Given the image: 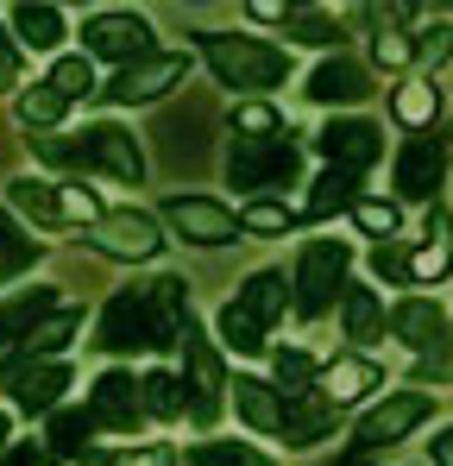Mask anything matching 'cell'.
<instances>
[{
  "instance_id": "5bb4252c",
  "label": "cell",
  "mask_w": 453,
  "mask_h": 466,
  "mask_svg": "<svg viewBox=\"0 0 453 466\" xmlns=\"http://www.w3.org/2000/svg\"><path fill=\"white\" fill-rule=\"evenodd\" d=\"M321 157H327V170H347V177H359V170H372L378 164V127L372 120H327L321 127Z\"/></svg>"
},
{
  "instance_id": "d6986e66",
  "label": "cell",
  "mask_w": 453,
  "mask_h": 466,
  "mask_svg": "<svg viewBox=\"0 0 453 466\" xmlns=\"http://www.w3.org/2000/svg\"><path fill=\"white\" fill-rule=\"evenodd\" d=\"M366 95H372V76L359 64H347V57H327V64L308 70V101H321V107H353Z\"/></svg>"
},
{
  "instance_id": "4fadbf2b",
  "label": "cell",
  "mask_w": 453,
  "mask_h": 466,
  "mask_svg": "<svg viewBox=\"0 0 453 466\" xmlns=\"http://www.w3.org/2000/svg\"><path fill=\"white\" fill-rule=\"evenodd\" d=\"M428 410H435V397H428V390H397V397H384L372 416L359 422V448L372 454V448H390V441H403L416 422H428Z\"/></svg>"
},
{
  "instance_id": "7dc6e473",
  "label": "cell",
  "mask_w": 453,
  "mask_h": 466,
  "mask_svg": "<svg viewBox=\"0 0 453 466\" xmlns=\"http://www.w3.org/2000/svg\"><path fill=\"white\" fill-rule=\"evenodd\" d=\"M0 466H45V454L32 448V441H19V448H6V461Z\"/></svg>"
},
{
  "instance_id": "74e56055",
  "label": "cell",
  "mask_w": 453,
  "mask_h": 466,
  "mask_svg": "<svg viewBox=\"0 0 453 466\" xmlns=\"http://www.w3.org/2000/svg\"><path fill=\"white\" fill-rule=\"evenodd\" d=\"M271 372H277V385L302 390L308 379H315V353H302V347H284V353L271 360Z\"/></svg>"
},
{
  "instance_id": "7402d4cb",
  "label": "cell",
  "mask_w": 453,
  "mask_h": 466,
  "mask_svg": "<svg viewBox=\"0 0 453 466\" xmlns=\"http://www.w3.org/2000/svg\"><path fill=\"white\" fill-rule=\"evenodd\" d=\"M51 309H57V290H51V284H32V290H19L13 303H0V347H6V340H25Z\"/></svg>"
},
{
  "instance_id": "52a82bcc",
  "label": "cell",
  "mask_w": 453,
  "mask_h": 466,
  "mask_svg": "<svg viewBox=\"0 0 453 466\" xmlns=\"http://www.w3.org/2000/svg\"><path fill=\"white\" fill-rule=\"evenodd\" d=\"M13 208H19V215H32L38 228L101 221V208H95V196H88V189H57V183H45V177H19V183H13Z\"/></svg>"
},
{
  "instance_id": "4316f807",
  "label": "cell",
  "mask_w": 453,
  "mask_h": 466,
  "mask_svg": "<svg viewBox=\"0 0 453 466\" xmlns=\"http://www.w3.org/2000/svg\"><path fill=\"white\" fill-rule=\"evenodd\" d=\"M76 334H82V315L76 309H51L32 334H25V366H32V353H64Z\"/></svg>"
},
{
  "instance_id": "e0dca14e",
  "label": "cell",
  "mask_w": 453,
  "mask_h": 466,
  "mask_svg": "<svg viewBox=\"0 0 453 466\" xmlns=\"http://www.w3.org/2000/svg\"><path fill=\"white\" fill-rule=\"evenodd\" d=\"M95 246H101V252H114V258H157L164 233H157L151 215L120 208V215H101V221H95Z\"/></svg>"
},
{
  "instance_id": "9a60e30c",
  "label": "cell",
  "mask_w": 453,
  "mask_h": 466,
  "mask_svg": "<svg viewBox=\"0 0 453 466\" xmlns=\"http://www.w3.org/2000/svg\"><path fill=\"white\" fill-rule=\"evenodd\" d=\"M88 416H95V429H120V435H133L139 416H146V390L133 385L126 372H101L95 390H88Z\"/></svg>"
},
{
  "instance_id": "7c38bea8",
  "label": "cell",
  "mask_w": 453,
  "mask_h": 466,
  "mask_svg": "<svg viewBox=\"0 0 453 466\" xmlns=\"http://www.w3.org/2000/svg\"><path fill=\"white\" fill-rule=\"evenodd\" d=\"M189 76V51H151V57H139V64H126L120 76H114V101H157L164 88H176V82Z\"/></svg>"
},
{
  "instance_id": "ee69618b",
  "label": "cell",
  "mask_w": 453,
  "mask_h": 466,
  "mask_svg": "<svg viewBox=\"0 0 453 466\" xmlns=\"http://www.w3.org/2000/svg\"><path fill=\"white\" fill-rule=\"evenodd\" d=\"M428 466H453V429H441V435L428 441Z\"/></svg>"
},
{
  "instance_id": "681fc988",
  "label": "cell",
  "mask_w": 453,
  "mask_h": 466,
  "mask_svg": "<svg viewBox=\"0 0 453 466\" xmlns=\"http://www.w3.org/2000/svg\"><path fill=\"white\" fill-rule=\"evenodd\" d=\"M334 466H372V454H366V448H353V454H340Z\"/></svg>"
},
{
  "instance_id": "f907efd6",
  "label": "cell",
  "mask_w": 453,
  "mask_h": 466,
  "mask_svg": "<svg viewBox=\"0 0 453 466\" xmlns=\"http://www.w3.org/2000/svg\"><path fill=\"white\" fill-rule=\"evenodd\" d=\"M0 461H6V416H0Z\"/></svg>"
},
{
  "instance_id": "f6af8a7d",
  "label": "cell",
  "mask_w": 453,
  "mask_h": 466,
  "mask_svg": "<svg viewBox=\"0 0 453 466\" xmlns=\"http://www.w3.org/2000/svg\"><path fill=\"white\" fill-rule=\"evenodd\" d=\"M114 466H170V448H139V454H126V461Z\"/></svg>"
},
{
  "instance_id": "8992f818",
  "label": "cell",
  "mask_w": 453,
  "mask_h": 466,
  "mask_svg": "<svg viewBox=\"0 0 453 466\" xmlns=\"http://www.w3.org/2000/svg\"><path fill=\"white\" fill-rule=\"evenodd\" d=\"M82 51L126 70V64L151 57V25L139 13H88V19H82Z\"/></svg>"
},
{
  "instance_id": "d6a6232c",
  "label": "cell",
  "mask_w": 453,
  "mask_h": 466,
  "mask_svg": "<svg viewBox=\"0 0 453 466\" xmlns=\"http://www.w3.org/2000/svg\"><path fill=\"white\" fill-rule=\"evenodd\" d=\"M51 88H57L64 101H82V95L95 88V70H88V57H57V64H51Z\"/></svg>"
},
{
  "instance_id": "f35d334b",
  "label": "cell",
  "mask_w": 453,
  "mask_h": 466,
  "mask_svg": "<svg viewBox=\"0 0 453 466\" xmlns=\"http://www.w3.org/2000/svg\"><path fill=\"white\" fill-rule=\"evenodd\" d=\"M353 221L372 233V239H384V246H390V233H397V221H403V215H397L390 202H359V208H353Z\"/></svg>"
},
{
  "instance_id": "9c48e42d",
  "label": "cell",
  "mask_w": 453,
  "mask_h": 466,
  "mask_svg": "<svg viewBox=\"0 0 453 466\" xmlns=\"http://www.w3.org/2000/svg\"><path fill=\"white\" fill-rule=\"evenodd\" d=\"M183 353H189V422L196 429H215V416H221V403H226V372H221V353L189 328L183 334Z\"/></svg>"
},
{
  "instance_id": "d4e9b609",
  "label": "cell",
  "mask_w": 453,
  "mask_h": 466,
  "mask_svg": "<svg viewBox=\"0 0 453 466\" xmlns=\"http://www.w3.org/2000/svg\"><path fill=\"white\" fill-rule=\"evenodd\" d=\"M88 435H95V416H88V410H57V416H51V435H45V454H57V461H82Z\"/></svg>"
},
{
  "instance_id": "6da1fadb",
  "label": "cell",
  "mask_w": 453,
  "mask_h": 466,
  "mask_svg": "<svg viewBox=\"0 0 453 466\" xmlns=\"http://www.w3.org/2000/svg\"><path fill=\"white\" fill-rule=\"evenodd\" d=\"M38 157L57 164V170H107L120 183H139L146 177V152L126 127L101 120V127H82L76 139H38Z\"/></svg>"
},
{
  "instance_id": "ab89813d",
  "label": "cell",
  "mask_w": 453,
  "mask_h": 466,
  "mask_svg": "<svg viewBox=\"0 0 453 466\" xmlns=\"http://www.w3.org/2000/svg\"><path fill=\"white\" fill-rule=\"evenodd\" d=\"M290 32H297L302 45H334V38H340V25H334L327 13H297V19H290Z\"/></svg>"
},
{
  "instance_id": "c3c4849f",
  "label": "cell",
  "mask_w": 453,
  "mask_h": 466,
  "mask_svg": "<svg viewBox=\"0 0 453 466\" xmlns=\"http://www.w3.org/2000/svg\"><path fill=\"white\" fill-rule=\"evenodd\" d=\"M13 76H19V64H13V51L0 45V88H13Z\"/></svg>"
},
{
  "instance_id": "60d3db41",
  "label": "cell",
  "mask_w": 453,
  "mask_h": 466,
  "mask_svg": "<svg viewBox=\"0 0 453 466\" xmlns=\"http://www.w3.org/2000/svg\"><path fill=\"white\" fill-rule=\"evenodd\" d=\"M416 51H422V45H409L403 32H378V64H384V70H403Z\"/></svg>"
},
{
  "instance_id": "ac0fdd59",
  "label": "cell",
  "mask_w": 453,
  "mask_h": 466,
  "mask_svg": "<svg viewBox=\"0 0 453 466\" xmlns=\"http://www.w3.org/2000/svg\"><path fill=\"white\" fill-rule=\"evenodd\" d=\"M441 170H448V157H441L435 139H409V146L397 152V196L428 202V196L441 189Z\"/></svg>"
},
{
  "instance_id": "30bf717a",
  "label": "cell",
  "mask_w": 453,
  "mask_h": 466,
  "mask_svg": "<svg viewBox=\"0 0 453 466\" xmlns=\"http://www.w3.org/2000/svg\"><path fill=\"white\" fill-rule=\"evenodd\" d=\"M0 390H13V403L25 416H57V390H70L64 360H38V366H0Z\"/></svg>"
},
{
  "instance_id": "4dcf8cb0",
  "label": "cell",
  "mask_w": 453,
  "mask_h": 466,
  "mask_svg": "<svg viewBox=\"0 0 453 466\" xmlns=\"http://www.w3.org/2000/svg\"><path fill=\"white\" fill-rule=\"evenodd\" d=\"M32 252H38V239H25V233L0 215V284H6V278H19V271L32 265Z\"/></svg>"
},
{
  "instance_id": "7a4b0ae2",
  "label": "cell",
  "mask_w": 453,
  "mask_h": 466,
  "mask_svg": "<svg viewBox=\"0 0 453 466\" xmlns=\"http://www.w3.org/2000/svg\"><path fill=\"white\" fill-rule=\"evenodd\" d=\"M208 51V70L226 82V88H277L290 76V57L265 38H233V32H208L202 38Z\"/></svg>"
},
{
  "instance_id": "5b68a950",
  "label": "cell",
  "mask_w": 453,
  "mask_h": 466,
  "mask_svg": "<svg viewBox=\"0 0 453 466\" xmlns=\"http://www.w3.org/2000/svg\"><path fill=\"white\" fill-rule=\"evenodd\" d=\"M347 265H353V252L340 239H308L302 246V265H297V315L302 321L334 309V297L347 290Z\"/></svg>"
},
{
  "instance_id": "44dd1931",
  "label": "cell",
  "mask_w": 453,
  "mask_h": 466,
  "mask_svg": "<svg viewBox=\"0 0 453 466\" xmlns=\"http://www.w3.org/2000/svg\"><path fill=\"white\" fill-rule=\"evenodd\" d=\"M233 410L258 429V435H284V397L265 379H233Z\"/></svg>"
},
{
  "instance_id": "ffe728a7",
  "label": "cell",
  "mask_w": 453,
  "mask_h": 466,
  "mask_svg": "<svg viewBox=\"0 0 453 466\" xmlns=\"http://www.w3.org/2000/svg\"><path fill=\"white\" fill-rule=\"evenodd\" d=\"M327 435H334L327 390H290L284 397V441H327Z\"/></svg>"
},
{
  "instance_id": "1f68e13d",
  "label": "cell",
  "mask_w": 453,
  "mask_h": 466,
  "mask_svg": "<svg viewBox=\"0 0 453 466\" xmlns=\"http://www.w3.org/2000/svg\"><path fill=\"white\" fill-rule=\"evenodd\" d=\"M64 107H70V101H64L51 82H38V88H25V95H19V120H25V127H51Z\"/></svg>"
},
{
  "instance_id": "f546056e",
  "label": "cell",
  "mask_w": 453,
  "mask_h": 466,
  "mask_svg": "<svg viewBox=\"0 0 453 466\" xmlns=\"http://www.w3.org/2000/svg\"><path fill=\"white\" fill-rule=\"evenodd\" d=\"M139 390H146V410H151V416H164V422L189 410V397H183L189 385H183V379H170V372H151V379H139Z\"/></svg>"
},
{
  "instance_id": "d590c367",
  "label": "cell",
  "mask_w": 453,
  "mask_h": 466,
  "mask_svg": "<svg viewBox=\"0 0 453 466\" xmlns=\"http://www.w3.org/2000/svg\"><path fill=\"white\" fill-rule=\"evenodd\" d=\"M233 133H239V139H277V133H284V120H277V107L252 101V107H239V114H233Z\"/></svg>"
},
{
  "instance_id": "7bdbcfd3",
  "label": "cell",
  "mask_w": 453,
  "mask_h": 466,
  "mask_svg": "<svg viewBox=\"0 0 453 466\" xmlns=\"http://www.w3.org/2000/svg\"><path fill=\"white\" fill-rule=\"evenodd\" d=\"M422 57H428V64H448L453 57V25H435V32L422 38Z\"/></svg>"
},
{
  "instance_id": "e575fe53",
  "label": "cell",
  "mask_w": 453,
  "mask_h": 466,
  "mask_svg": "<svg viewBox=\"0 0 453 466\" xmlns=\"http://www.w3.org/2000/svg\"><path fill=\"white\" fill-rule=\"evenodd\" d=\"M378 321H384V309H378L372 290H347V334H353V340H372Z\"/></svg>"
},
{
  "instance_id": "8d00e7d4",
  "label": "cell",
  "mask_w": 453,
  "mask_h": 466,
  "mask_svg": "<svg viewBox=\"0 0 453 466\" xmlns=\"http://www.w3.org/2000/svg\"><path fill=\"white\" fill-rule=\"evenodd\" d=\"M239 228L246 233H290L297 215H290L284 202H252V208H239Z\"/></svg>"
},
{
  "instance_id": "2e32d148",
  "label": "cell",
  "mask_w": 453,
  "mask_h": 466,
  "mask_svg": "<svg viewBox=\"0 0 453 466\" xmlns=\"http://www.w3.org/2000/svg\"><path fill=\"white\" fill-rule=\"evenodd\" d=\"M390 328H397V334L422 353V372H448V347H441V340H448V321H441V309H435V303L409 297L403 309L390 315Z\"/></svg>"
},
{
  "instance_id": "f1b7e54d",
  "label": "cell",
  "mask_w": 453,
  "mask_h": 466,
  "mask_svg": "<svg viewBox=\"0 0 453 466\" xmlns=\"http://www.w3.org/2000/svg\"><path fill=\"white\" fill-rule=\"evenodd\" d=\"M390 114H397L403 127H428V120L441 114V88H435V82H409V88H397Z\"/></svg>"
},
{
  "instance_id": "3957f363",
  "label": "cell",
  "mask_w": 453,
  "mask_h": 466,
  "mask_svg": "<svg viewBox=\"0 0 453 466\" xmlns=\"http://www.w3.org/2000/svg\"><path fill=\"white\" fill-rule=\"evenodd\" d=\"M284 315V278L277 271H252L246 290L221 309V340L233 353H258L265 347V328Z\"/></svg>"
},
{
  "instance_id": "816d5d0a",
  "label": "cell",
  "mask_w": 453,
  "mask_h": 466,
  "mask_svg": "<svg viewBox=\"0 0 453 466\" xmlns=\"http://www.w3.org/2000/svg\"><path fill=\"white\" fill-rule=\"evenodd\" d=\"M0 45H6V38H0Z\"/></svg>"
},
{
  "instance_id": "484cf974",
  "label": "cell",
  "mask_w": 453,
  "mask_h": 466,
  "mask_svg": "<svg viewBox=\"0 0 453 466\" xmlns=\"http://www.w3.org/2000/svg\"><path fill=\"white\" fill-rule=\"evenodd\" d=\"M340 208H359V202H353V177H347V170H321V183H315L308 202H302V221H327V215H340Z\"/></svg>"
},
{
  "instance_id": "cb8c5ba5",
  "label": "cell",
  "mask_w": 453,
  "mask_h": 466,
  "mask_svg": "<svg viewBox=\"0 0 453 466\" xmlns=\"http://www.w3.org/2000/svg\"><path fill=\"white\" fill-rule=\"evenodd\" d=\"M448 265H453V233H448V215L435 208L428 228H422V246L409 252V271H416V278H441Z\"/></svg>"
},
{
  "instance_id": "83f0119b",
  "label": "cell",
  "mask_w": 453,
  "mask_h": 466,
  "mask_svg": "<svg viewBox=\"0 0 453 466\" xmlns=\"http://www.w3.org/2000/svg\"><path fill=\"white\" fill-rule=\"evenodd\" d=\"M13 25H19V38H25L32 51H51V45L64 38V13H57V6H32V0H25V6H13Z\"/></svg>"
},
{
  "instance_id": "277c9868",
  "label": "cell",
  "mask_w": 453,
  "mask_h": 466,
  "mask_svg": "<svg viewBox=\"0 0 453 466\" xmlns=\"http://www.w3.org/2000/svg\"><path fill=\"white\" fill-rule=\"evenodd\" d=\"M297 170H302V146L290 133H277V139H233V152H226L233 189H290Z\"/></svg>"
},
{
  "instance_id": "603a6c76",
  "label": "cell",
  "mask_w": 453,
  "mask_h": 466,
  "mask_svg": "<svg viewBox=\"0 0 453 466\" xmlns=\"http://www.w3.org/2000/svg\"><path fill=\"white\" fill-rule=\"evenodd\" d=\"M321 385H327V403H353V397L384 385V366H372V360H334L321 372Z\"/></svg>"
},
{
  "instance_id": "ba28073f",
  "label": "cell",
  "mask_w": 453,
  "mask_h": 466,
  "mask_svg": "<svg viewBox=\"0 0 453 466\" xmlns=\"http://www.w3.org/2000/svg\"><path fill=\"white\" fill-rule=\"evenodd\" d=\"M95 347H107V353H146V347H157V315H151L146 290H120L101 309V340Z\"/></svg>"
},
{
  "instance_id": "836d02e7",
  "label": "cell",
  "mask_w": 453,
  "mask_h": 466,
  "mask_svg": "<svg viewBox=\"0 0 453 466\" xmlns=\"http://www.w3.org/2000/svg\"><path fill=\"white\" fill-rule=\"evenodd\" d=\"M189 466H271L265 454H252V448H239V441H202Z\"/></svg>"
},
{
  "instance_id": "b9f144b4",
  "label": "cell",
  "mask_w": 453,
  "mask_h": 466,
  "mask_svg": "<svg viewBox=\"0 0 453 466\" xmlns=\"http://www.w3.org/2000/svg\"><path fill=\"white\" fill-rule=\"evenodd\" d=\"M372 271L384 278V284H403V278H416V271H409V252H397V246H378V252H372Z\"/></svg>"
},
{
  "instance_id": "bcb514c9",
  "label": "cell",
  "mask_w": 453,
  "mask_h": 466,
  "mask_svg": "<svg viewBox=\"0 0 453 466\" xmlns=\"http://www.w3.org/2000/svg\"><path fill=\"white\" fill-rule=\"evenodd\" d=\"M246 13H252V19H297V13H290V6H284V0H252V6H246Z\"/></svg>"
},
{
  "instance_id": "8fae6325",
  "label": "cell",
  "mask_w": 453,
  "mask_h": 466,
  "mask_svg": "<svg viewBox=\"0 0 453 466\" xmlns=\"http://www.w3.org/2000/svg\"><path fill=\"white\" fill-rule=\"evenodd\" d=\"M164 221L183 233V239H196V246H226L239 233V215L221 208L215 196H170L164 202Z\"/></svg>"
}]
</instances>
